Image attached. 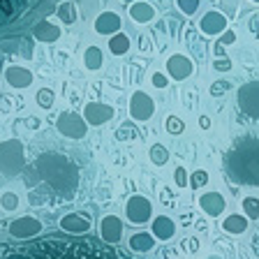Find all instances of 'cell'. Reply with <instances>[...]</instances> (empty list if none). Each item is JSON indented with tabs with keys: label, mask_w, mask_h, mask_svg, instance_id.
Returning a JSON list of instances; mask_svg holds the SVG:
<instances>
[{
	"label": "cell",
	"mask_w": 259,
	"mask_h": 259,
	"mask_svg": "<svg viewBox=\"0 0 259 259\" xmlns=\"http://www.w3.org/2000/svg\"><path fill=\"white\" fill-rule=\"evenodd\" d=\"M56 130L67 139H83L88 132V123L83 120V116L74 111H63L56 120Z\"/></svg>",
	"instance_id": "cell-6"
},
{
	"label": "cell",
	"mask_w": 259,
	"mask_h": 259,
	"mask_svg": "<svg viewBox=\"0 0 259 259\" xmlns=\"http://www.w3.org/2000/svg\"><path fill=\"white\" fill-rule=\"evenodd\" d=\"M56 14H58V19L65 23V26H72V23L76 21V7H74V3H60L58 5V10H56Z\"/></svg>",
	"instance_id": "cell-26"
},
{
	"label": "cell",
	"mask_w": 259,
	"mask_h": 259,
	"mask_svg": "<svg viewBox=\"0 0 259 259\" xmlns=\"http://www.w3.org/2000/svg\"><path fill=\"white\" fill-rule=\"evenodd\" d=\"M102 63H104V58H102V49L100 47H88L86 49V54H83V65H86L88 70H100L102 67Z\"/></svg>",
	"instance_id": "cell-25"
},
{
	"label": "cell",
	"mask_w": 259,
	"mask_h": 259,
	"mask_svg": "<svg viewBox=\"0 0 259 259\" xmlns=\"http://www.w3.org/2000/svg\"><path fill=\"white\" fill-rule=\"evenodd\" d=\"M243 213L248 220H259V199L257 197H245L243 199Z\"/></svg>",
	"instance_id": "cell-28"
},
{
	"label": "cell",
	"mask_w": 259,
	"mask_h": 259,
	"mask_svg": "<svg viewBox=\"0 0 259 259\" xmlns=\"http://www.w3.org/2000/svg\"><path fill=\"white\" fill-rule=\"evenodd\" d=\"M199 125H201V127H210V118H206V116H201V118H199Z\"/></svg>",
	"instance_id": "cell-40"
},
{
	"label": "cell",
	"mask_w": 259,
	"mask_h": 259,
	"mask_svg": "<svg viewBox=\"0 0 259 259\" xmlns=\"http://www.w3.org/2000/svg\"><path fill=\"white\" fill-rule=\"evenodd\" d=\"M194 74V63L183 54H174L167 60V76L174 81H185Z\"/></svg>",
	"instance_id": "cell-11"
},
{
	"label": "cell",
	"mask_w": 259,
	"mask_h": 259,
	"mask_svg": "<svg viewBox=\"0 0 259 259\" xmlns=\"http://www.w3.org/2000/svg\"><path fill=\"white\" fill-rule=\"evenodd\" d=\"M39 232H42V222H39L37 218H30V215L12 220V225H10V236L19 238V241H23V238H35Z\"/></svg>",
	"instance_id": "cell-10"
},
{
	"label": "cell",
	"mask_w": 259,
	"mask_h": 259,
	"mask_svg": "<svg viewBox=\"0 0 259 259\" xmlns=\"http://www.w3.org/2000/svg\"><path fill=\"white\" fill-rule=\"evenodd\" d=\"M125 215L130 225H146L153 218V204L144 194H132L125 204Z\"/></svg>",
	"instance_id": "cell-7"
},
{
	"label": "cell",
	"mask_w": 259,
	"mask_h": 259,
	"mask_svg": "<svg viewBox=\"0 0 259 259\" xmlns=\"http://www.w3.org/2000/svg\"><path fill=\"white\" fill-rule=\"evenodd\" d=\"M151 83H153L155 88H167L169 76H167V74H162V72H155V74L151 76Z\"/></svg>",
	"instance_id": "cell-35"
},
{
	"label": "cell",
	"mask_w": 259,
	"mask_h": 259,
	"mask_svg": "<svg viewBox=\"0 0 259 259\" xmlns=\"http://www.w3.org/2000/svg\"><path fill=\"white\" fill-rule=\"evenodd\" d=\"M151 234L157 238V241H169V238H174V234H176V222H174L169 215H157V218H153V222H151Z\"/></svg>",
	"instance_id": "cell-18"
},
{
	"label": "cell",
	"mask_w": 259,
	"mask_h": 259,
	"mask_svg": "<svg viewBox=\"0 0 259 259\" xmlns=\"http://www.w3.org/2000/svg\"><path fill=\"white\" fill-rule=\"evenodd\" d=\"M225 206H227V201H225V197H222L220 192H204L199 197V208L210 218L222 215Z\"/></svg>",
	"instance_id": "cell-17"
},
{
	"label": "cell",
	"mask_w": 259,
	"mask_h": 259,
	"mask_svg": "<svg viewBox=\"0 0 259 259\" xmlns=\"http://www.w3.org/2000/svg\"><path fill=\"white\" fill-rule=\"evenodd\" d=\"M0 259H132L127 252L95 238L44 236L0 245Z\"/></svg>",
	"instance_id": "cell-1"
},
{
	"label": "cell",
	"mask_w": 259,
	"mask_h": 259,
	"mask_svg": "<svg viewBox=\"0 0 259 259\" xmlns=\"http://www.w3.org/2000/svg\"><path fill=\"white\" fill-rule=\"evenodd\" d=\"M109 51H111L113 56H125L130 51V37L125 32L111 35V37H109Z\"/></svg>",
	"instance_id": "cell-24"
},
{
	"label": "cell",
	"mask_w": 259,
	"mask_h": 259,
	"mask_svg": "<svg viewBox=\"0 0 259 259\" xmlns=\"http://www.w3.org/2000/svg\"><path fill=\"white\" fill-rule=\"evenodd\" d=\"M39 5L42 0H0V32L26 23Z\"/></svg>",
	"instance_id": "cell-4"
},
{
	"label": "cell",
	"mask_w": 259,
	"mask_h": 259,
	"mask_svg": "<svg viewBox=\"0 0 259 259\" xmlns=\"http://www.w3.org/2000/svg\"><path fill=\"white\" fill-rule=\"evenodd\" d=\"M225 169L234 183L259 188V139L257 137H241L227 151Z\"/></svg>",
	"instance_id": "cell-2"
},
{
	"label": "cell",
	"mask_w": 259,
	"mask_h": 259,
	"mask_svg": "<svg viewBox=\"0 0 259 259\" xmlns=\"http://www.w3.org/2000/svg\"><path fill=\"white\" fill-rule=\"evenodd\" d=\"M125 3H130V0H125Z\"/></svg>",
	"instance_id": "cell-44"
},
{
	"label": "cell",
	"mask_w": 259,
	"mask_h": 259,
	"mask_svg": "<svg viewBox=\"0 0 259 259\" xmlns=\"http://www.w3.org/2000/svg\"><path fill=\"white\" fill-rule=\"evenodd\" d=\"M32 35H35V39H37V42L51 44V42H58L63 32H60V28L56 26V23H51V21H47V19H42L39 23H35V28H32Z\"/></svg>",
	"instance_id": "cell-20"
},
{
	"label": "cell",
	"mask_w": 259,
	"mask_h": 259,
	"mask_svg": "<svg viewBox=\"0 0 259 259\" xmlns=\"http://www.w3.org/2000/svg\"><path fill=\"white\" fill-rule=\"evenodd\" d=\"M236 102H238V109H241L245 116L259 120V81L243 83V86L238 88Z\"/></svg>",
	"instance_id": "cell-8"
},
{
	"label": "cell",
	"mask_w": 259,
	"mask_h": 259,
	"mask_svg": "<svg viewBox=\"0 0 259 259\" xmlns=\"http://www.w3.org/2000/svg\"><path fill=\"white\" fill-rule=\"evenodd\" d=\"M164 127H167L169 135H181L185 130V123L178 116H167V120H164Z\"/></svg>",
	"instance_id": "cell-29"
},
{
	"label": "cell",
	"mask_w": 259,
	"mask_h": 259,
	"mask_svg": "<svg viewBox=\"0 0 259 259\" xmlns=\"http://www.w3.org/2000/svg\"><path fill=\"white\" fill-rule=\"evenodd\" d=\"M252 3H259V0H252Z\"/></svg>",
	"instance_id": "cell-43"
},
{
	"label": "cell",
	"mask_w": 259,
	"mask_h": 259,
	"mask_svg": "<svg viewBox=\"0 0 259 259\" xmlns=\"http://www.w3.org/2000/svg\"><path fill=\"white\" fill-rule=\"evenodd\" d=\"M130 16L135 19L137 23H151L155 19V7L151 3H144V0H135L130 5Z\"/></svg>",
	"instance_id": "cell-21"
},
{
	"label": "cell",
	"mask_w": 259,
	"mask_h": 259,
	"mask_svg": "<svg viewBox=\"0 0 259 259\" xmlns=\"http://www.w3.org/2000/svg\"><path fill=\"white\" fill-rule=\"evenodd\" d=\"M35 100H37V104H39L42 109H51V107H54V91H49V88H42V91H37Z\"/></svg>",
	"instance_id": "cell-30"
},
{
	"label": "cell",
	"mask_w": 259,
	"mask_h": 259,
	"mask_svg": "<svg viewBox=\"0 0 259 259\" xmlns=\"http://www.w3.org/2000/svg\"><path fill=\"white\" fill-rule=\"evenodd\" d=\"M229 81H215V83H213V86H210V93H213V95H222V93L225 91H229Z\"/></svg>",
	"instance_id": "cell-37"
},
{
	"label": "cell",
	"mask_w": 259,
	"mask_h": 259,
	"mask_svg": "<svg viewBox=\"0 0 259 259\" xmlns=\"http://www.w3.org/2000/svg\"><path fill=\"white\" fill-rule=\"evenodd\" d=\"M120 16L116 14V12H111V10H107V12H102V14L95 19V32H100V35H116V32H120Z\"/></svg>",
	"instance_id": "cell-16"
},
{
	"label": "cell",
	"mask_w": 259,
	"mask_h": 259,
	"mask_svg": "<svg viewBox=\"0 0 259 259\" xmlns=\"http://www.w3.org/2000/svg\"><path fill=\"white\" fill-rule=\"evenodd\" d=\"M127 135L135 137V125H123V127H120V132H116V137H118V139H127Z\"/></svg>",
	"instance_id": "cell-39"
},
{
	"label": "cell",
	"mask_w": 259,
	"mask_h": 259,
	"mask_svg": "<svg viewBox=\"0 0 259 259\" xmlns=\"http://www.w3.org/2000/svg\"><path fill=\"white\" fill-rule=\"evenodd\" d=\"M35 171L49 188L60 194H72L79 183V171L72 160L58 153H44L35 160Z\"/></svg>",
	"instance_id": "cell-3"
},
{
	"label": "cell",
	"mask_w": 259,
	"mask_h": 259,
	"mask_svg": "<svg viewBox=\"0 0 259 259\" xmlns=\"http://www.w3.org/2000/svg\"><path fill=\"white\" fill-rule=\"evenodd\" d=\"M0 206H3L5 210L19 208V194H14V192H3V194H0Z\"/></svg>",
	"instance_id": "cell-31"
},
{
	"label": "cell",
	"mask_w": 259,
	"mask_h": 259,
	"mask_svg": "<svg viewBox=\"0 0 259 259\" xmlns=\"http://www.w3.org/2000/svg\"><path fill=\"white\" fill-rule=\"evenodd\" d=\"M213 67H215L218 72H229L232 70V60L229 58H218L215 63H213Z\"/></svg>",
	"instance_id": "cell-38"
},
{
	"label": "cell",
	"mask_w": 259,
	"mask_h": 259,
	"mask_svg": "<svg viewBox=\"0 0 259 259\" xmlns=\"http://www.w3.org/2000/svg\"><path fill=\"white\" fill-rule=\"evenodd\" d=\"M248 218L241 215V213H232V215H227L225 222H222V229H225L227 234H234V236H238V234H243L245 229H248Z\"/></svg>",
	"instance_id": "cell-23"
},
{
	"label": "cell",
	"mask_w": 259,
	"mask_h": 259,
	"mask_svg": "<svg viewBox=\"0 0 259 259\" xmlns=\"http://www.w3.org/2000/svg\"><path fill=\"white\" fill-rule=\"evenodd\" d=\"M234 42H236V32L229 30V28H227V30L222 32V37L218 39V44H222V47H227V44H234Z\"/></svg>",
	"instance_id": "cell-36"
},
{
	"label": "cell",
	"mask_w": 259,
	"mask_h": 259,
	"mask_svg": "<svg viewBox=\"0 0 259 259\" xmlns=\"http://www.w3.org/2000/svg\"><path fill=\"white\" fill-rule=\"evenodd\" d=\"M23 160H26V151L19 139H7L0 144V174L3 176H16L23 169Z\"/></svg>",
	"instance_id": "cell-5"
},
{
	"label": "cell",
	"mask_w": 259,
	"mask_h": 259,
	"mask_svg": "<svg viewBox=\"0 0 259 259\" xmlns=\"http://www.w3.org/2000/svg\"><path fill=\"white\" fill-rule=\"evenodd\" d=\"M206 183H208V174H206L204 169H197V171L190 176V185H192V188H204Z\"/></svg>",
	"instance_id": "cell-33"
},
{
	"label": "cell",
	"mask_w": 259,
	"mask_h": 259,
	"mask_svg": "<svg viewBox=\"0 0 259 259\" xmlns=\"http://www.w3.org/2000/svg\"><path fill=\"white\" fill-rule=\"evenodd\" d=\"M174 183H176L178 188L190 185V176H188V171H185V167H176V171H174Z\"/></svg>",
	"instance_id": "cell-34"
},
{
	"label": "cell",
	"mask_w": 259,
	"mask_h": 259,
	"mask_svg": "<svg viewBox=\"0 0 259 259\" xmlns=\"http://www.w3.org/2000/svg\"><path fill=\"white\" fill-rule=\"evenodd\" d=\"M155 248V236L148 232H139L135 236H130V250L132 252H148Z\"/></svg>",
	"instance_id": "cell-22"
},
{
	"label": "cell",
	"mask_w": 259,
	"mask_h": 259,
	"mask_svg": "<svg viewBox=\"0 0 259 259\" xmlns=\"http://www.w3.org/2000/svg\"><path fill=\"white\" fill-rule=\"evenodd\" d=\"M176 5L183 14L192 16V14H197V10H199V0H176Z\"/></svg>",
	"instance_id": "cell-32"
},
{
	"label": "cell",
	"mask_w": 259,
	"mask_h": 259,
	"mask_svg": "<svg viewBox=\"0 0 259 259\" xmlns=\"http://www.w3.org/2000/svg\"><path fill=\"white\" fill-rule=\"evenodd\" d=\"M113 118V107L111 104H104V102H88L83 107V120L93 127L97 125H104Z\"/></svg>",
	"instance_id": "cell-12"
},
{
	"label": "cell",
	"mask_w": 259,
	"mask_h": 259,
	"mask_svg": "<svg viewBox=\"0 0 259 259\" xmlns=\"http://www.w3.org/2000/svg\"><path fill=\"white\" fill-rule=\"evenodd\" d=\"M199 28L204 35H222L227 30V16L222 12L210 10L199 19Z\"/></svg>",
	"instance_id": "cell-15"
},
{
	"label": "cell",
	"mask_w": 259,
	"mask_h": 259,
	"mask_svg": "<svg viewBox=\"0 0 259 259\" xmlns=\"http://www.w3.org/2000/svg\"><path fill=\"white\" fill-rule=\"evenodd\" d=\"M148 160H151L155 167H162V164H167V160H169V151L162 144H153L151 151H148Z\"/></svg>",
	"instance_id": "cell-27"
},
{
	"label": "cell",
	"mask_w": 259,
	"mask_h": 259,
	"mask_svg": "<svg viewBox=\"0 0 259 259\" xmlns=\"http://www.w3.org/2000/svg\"><path fill=\"white\" fill-rule=\"evenodd\" d=\"M100 238L111 243V245H116V243L123 238V222H120V218L104 215L102 222H100Z\"/></svg>",
	"instance_id": "cell-14"
},
{
	"label": "cell",
	"mask_w": 259,
	"mask_h": 259,
	"mask_svg": "<svg viewBox=\"0 0 259 259\" xmlns=\"http://www.w3.org/2000/svg\"><path fill=\"white\" fill-rule=\"evenodd\" d=\"M215 54L218 56H225V47H222V44H215Z\"/></svg>",
	"instance_id": "cell-41"
},
{
	"label": "cell",
	"mask_w": 259,
	"mask_h": 259,
	"mask_svg": "<svg viewBox=\"0 0 259 259\" xmlns=\"http://www.w3.org/2000/svg\"><path fill=\"white\" fill-rule=\"evenodd\" d=\"M153 113H155V100L144 91L132 93V97H130V116L139 120V123H144V120L153 118Z\"/></svg>",
	"instance_id": "cell-9"
},
{
	"label": "cell",
	"mask_w": 259,
	"mask_h": 259,
	"mask_svg": "<svg viewBox=\"0 0 259 259\" xmlns=\"http://www.w3.org/2000/svg\"><path fill=\"white\" fill-rule=\"evenodd\" d=\"M208 259H222V257H208Z\"/></svg>",
	"instance_id": "cell-42"
},
{
	"label": "cell",
	"mask_w": 259,
	"mask_h": 259,
	"mask_svg": "<svg viewBox=\"0 0 259 259\" xmlns=\"http://www.w3.org/2000/svg\"><path fill=\"white\" fill-rule=\"evenodd\" d=\"M5 81L12 88H28L32 83V72L19 65H10L5 70Z\"/></svg>",
	"instance_id": "cell-19"
},
{
	"label": "cell",
	"mask_w": 259,
	"mask_h": 259,
	"mask_svg": "<svg viewBox=\"0 0 259 259\" xmlns=\"http://www.w3.org/2000/svg\"><path fill=\"white\" fill-rule=\"evenodd\" d=\"M91 227L93 222L81 213H67V215L60 218V229L72 234V236H83V234L91 232Z\"/></svg>",
	"instance_id": "cell-13"
}]
</instances>
